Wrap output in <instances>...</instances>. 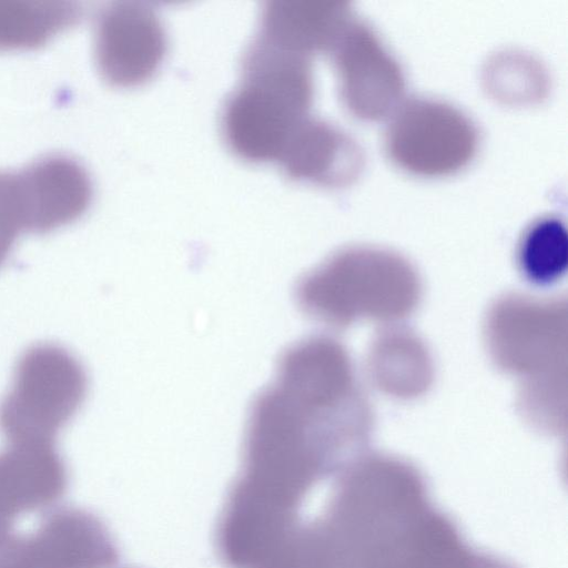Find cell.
I'll use <instances>...</instances> for the list:
<instances>
[{
  "mask_svg": "<svg viewBox=\"0 0 568 568\" xmlns=\"http://www.w3.org/2000/svg\"><path fill=\"white\" fill-rule=\"evenodd\" d=\"M24 538L37 568H111L119 559L105 525L83 509H57Z\"/></svg>",
  "mask_w": 568,
  "mask_h": 568,
  "instance_id": "cell-10",
  "label": "cell"
},
{
  "mask_svg": "<svg viewBox=\"0 0 568 568\" xmlns=\"http://www.w3.org/2000/svg\"><path fill=\"white\" fill-rule=\"evenodd\" d=\"M385 131L384 148L400 170L422 178H442L466 168L479 144L471 119L439 100L403 101Z\"/></svg>",
  "mask_w": 568,
  "mask_h": 568,
  "instance_id": "cell-5",
  "label": "cell"
},
{
  "mask_svg": "<svg viewBox=\"0 0 568 568\" xmlns=\"http://www.w3.org/2000/svg\"><path fill=\"white\" fill-rule=\"evenodd\" d=\"M26 231L45 233L78 219L91 200L85 170L63 156L39 160L18 172Z\"/></svg>",
  "mask_w": 568,
  "mask_h": 568,
  "instance_id": "cell-11",
  "label": "cell"
},
{
  "mask_svg": "<svg viewBox=\"0 0 568 568\" xmlns=\"http://www.w3.org/2000/svg\"><path fill=\"white\" fill-rule=\"evenodd\" d=\"M332 54L341 99L354 116L383 120L402 104L403 70L369 26L353 19Z\"/></svg>",
  "mask_w": 568,
  "mask_h": 568,
  "instance_id": "cell-6",
  "label": "cell"
},
{
  "mask_svg": "<svg viewBox=\"0 0 568 568\" xmlns=\"http://www.w3.org/2000/svg\"><path fill=\"white\" fill-rule=\"evenodd\" d=\"M517 263L524 277L535 285L556 283L568 266V234L564 222L552 215L535 220L523 233Z\"/></svg>",
  "mask_w": 568,
  "mask_h": 568,
  "instance_id": "cell-15",
  "label": "cell"
},
{
  "mask_svg": "<svg viewBox=\"0 0 568 568\" xmlns=\"http://www.w3.org/2000/svg\"><path fill=\"white\" fill-rule=\"evenodd\" d=\"M168 49L166 33L158 13L142 2H116L100 16L95 57L103 78L118 87L150 80Z\"/></svg>",
  "mask_w": 568,
  "mask_h": 568,
  "instance_id": "cell-7",
  "label": "cell"
},
{
  "mask_svg": "<svg viewBox=\"0 0 568 568\" xmlns=\"http://www.w3.org/2000/svg\"><path fill=\"white\" fill-rule=\"evenodd\" d=\"M79 14L69 2L0 1V49L38 47L71 26Z\"/></svg>",
  "mask_w": 568,
  "mask_h": 568,
  "instance_id": "cell-14",
  "label": "cell"
},
{
  "mask_svg": "<svg viewBox=\"0 0 568 568\" xmlns=\"http://www.w3.org/2000/svg\"><path fill=\"white\" fill-rule=\"evenodd\" d=\"M566 304L507 296L489 312L486 337L494 361L521 374L520 393L566 384Z\"/></svg>",
  "mask_w": 568,
  "mask_h": 568,
  "instance_id": "cell-4",
  "label": "cell"
},
{
  "mask_svg": "<svg viewBox=\"0 0 568 568\" xmlns=\"http://www.w3.org/2000/svg\"><path fill=\"white\" fill-rule=\"evenodd\" d=\"M368 371L376 387L390 396L410 398L432 381V363L425 345L407 331L384 332L373 344Z\"/></svg>",
  "mask_w": 568,
  "mask_h": 568,
  "instance_id": "cell-13",
  "label": "cell"
},
{
  "mask_svg": "<svg viewBox=\"0 0 568 568\" xmlns=\"http://www.w3.org/2000/svg\"><path fill=\"white\" fill-rule=\"evenodd\" d=\"M22 230L26 231V210L18 172L0 173V266Z\"/></svg>",
  "mask_w": 568,
  "mask_h": 568,
  "instance_id": "cell-17",
  "label": "cell"
},
{
  "mask_svg": "<svg viewBox=\"0 0 568 568\" xmlns=\"http://www.w3.org/2000/svg\"><path fill=\"white\" fill-rule=\"evenodd\" d=\"M277 161L290 179L331 189L352 184L365 164L363 149L351 135L310 116L294 129Z\"/></svg>",
  "mask_w": 568,
  "mask_h": 568,
  "instance_id": "cell-9",
  "label": "cell"
},
{
  "mask_svg": "<svg viewBox=\"0 0 568 568\" xmlns=\"http://www.w3.org/2000/svg\"><path fill=\"white\" fill-rule=\"evenodd\" d=\"M314 97L311 60L256 38L242 61L240 85L225 102L222 133L230 150L250 162L278 159Z\"/></svg>",
  "mask_w": 568,
  "mask_h": 568,
  "instance_id": "cell-1",
  "label": "cell"
},
{
  "mask_svg": "<svg viewBox=\"0 0 568 568\" xmlns=\"http://www.w3.org/2000/svg\"><path fill=\"white\" fill-rule=\"evenodd\" d=\"M0 568H37L24 536L9 534L0 537Z\"/></svg>",
  "mask_w": 568,
  "mask_h": 568,
  "instance_id": "cell-18",
  "label": "cell"
},
{
  "mask_svg": "<svg viewBox=\"0 0 568 568\" xmlns=\"http://www.w3.org/2000/svg\"><path fill=\"white\" fill-rule=\"evenodd\" d=\"M88 392L81 362L54 343L27 348L0 402V432L8 444H54Z\"/></svg>",
  "mask_w": 568,
  "mask_h": 568,
  "instance_id": "cell-3",
  "label": "cell"
},
{
  "mask_svg": "<svg viewBox=\"0 0 568 568\" xmlns=\"http://www.w3.org/2000/svg\"><path fill=\"white\" fill-rule=\"evenodd\" d=\"M68 470L54 444H8L0 452V537L23 514L59 500Z\"/></svg>",
  "mask_w": 568,
  "mask_h": 568,
  "instance_id": "cell-8",
  "label": "cell"
},
{
  "mask_svg": "<svg viewBox=\"0 0 568 568\" xmlns=\"http://www.w3.org/2000/svg\"><path fill=\"white\" fill-rule=\"evenodd\" d=\"M352 21L351 6L345 1H268L262 9L257 37L310 58L332 52Z\"/></svg>",
  "mask_w": 568,
  "mask_h": 568,
  "instance_id": "cell-12",
  "label": "cell"
},
{
  "mask_svg": "<svg viewBox=\"0 0 568 568\" xmlns=\"http://www.w3.org/2000/svg\"><path fill=\"white\" fill-rule=\"evenodd\" d=\"M419 295L418 276L404 257L366 246L333 254L296 287L304 313L331 326H347L361 318H402L415 308Z\"/></svg>",
  "mask_w": 568,
  "mask_h": 568,
  "instance_id": "cell-2",
  "label": "cell"
},
{
  "mask_svg": "<svg viewBox=\"0 0 568 568\" xmlns=\"http://www.w3.org/2000/svg\"><path fill=\"white\" fill-rule=\"evenodd\" d=\"M488 92L497 100L513 105L534 104L547 92L545 69L531 55L505 51L494 55L484 70Z\"/></svg>",
  "mask_w": 568,
  "mask_h": 568,
  "instance_id": "cell-16",
  "label": "cell"
}]
</instances>
